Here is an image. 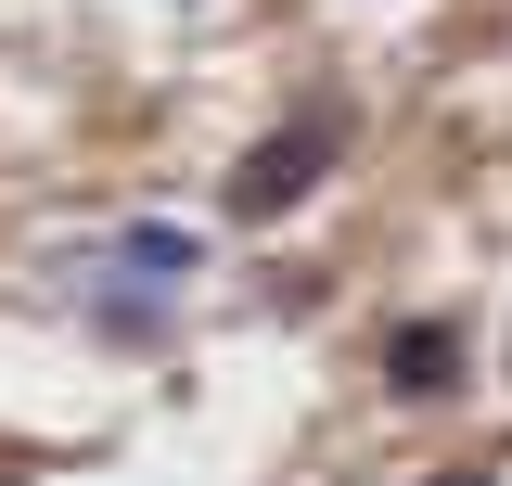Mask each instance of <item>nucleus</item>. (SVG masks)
Listing matches in <instances>:
<instances>
[{"label":"nucleus","instance_id":"nucleus-4","mask_svg":"<svg viewBox=\"0 0 512 486\" xmlns=\"http://www.w3.org/2000/svg\"><path fill=\"white\" fill-rule=\"evenodd\" d=\"M436 486H500V474H436Z\"/></svg>","mask_w":512,"mask_h":486},{"label":"nucleus","instance_id":"nucleus-2","mask_svg":"<svg viewBox=\"0 0 512 486\" xmlns=\"http://www.w3.org/2000/svg\"><path fill=\"white\" fill-rule=\"evenodd\" d=\"M103 269H116L128 295L180 307V295H192V269H205V231H180V218H128V231L103 243Z\"/></svg>","mask_w":512,"mask_h":486},{"label":"nucleus","instance_id":"nucleus-3","mask_svg":"<svg viewBox=\"0 0 512 486\" xmlns=\"http://www.w3.org/2000/svg\"><path fill=\"white\" fill-rule=\"evenodd\" d=\"M384 397H410V410L461 397V320H397L384 333Z\"/></svg>","mask_w":512,"mask_h":486},{"label":"nucleus","instance_id":"nucleus-1","mask_svg":"<svg viewBox=\"0 0 512 486\" xmlns=\"http://www.w3.org/2000/svg\"><path fill=\"white\" fill-rule=\"evenodd\" d=\"M333 154H346V116L308 103V116H282V128H256V141H244V167L218 180V205H231L244 231H269V218H295V205L333 180Z\"/></svg>","mask_w":512,"mask_h":486}]
</instances>
